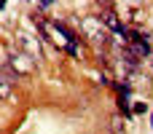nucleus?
Masks as SVG:
<instances>
[{
  "mask_svg": "<svg viewBox=\"0 0 153 134\" xmlns=\"http://www.w3.org/2000/svg\"><path fill=\"white\" fill-rule=\"evenodd\" d=\"M81 30H83L91 40H97V43H105V40H108V27L102 24L100 16H89V19H83V21H81Z\"/></svg>",
  "mask_w": 153,
  "mask_h": 134,
  "instance_id": "nucleus-1",
  "label": "nucleus"
},
{
  "mask_svg": "<svg viewBox=\"0 0 153 134\" xmlns=\"http://www.w3.org/2000/svg\"><path fill=\"white\" fill-rule=\"evenodd\" d=\"M100 19H102V24H105V27H108V30H113V32H116V35H124V38H126V35H129V30H126V27H124V21H121V19H118V13H113V11H105V13H102V16H100Z\"/></svg>",
  "mask_w": 153,
  "mask_h": 134,
  "instance_id": "nucleus-2",
  "label": "nucleus"
},
{
  "mask_svg": "<svg viewBox=\"0 0 153 134\" xmlns=\"http://www.w3.org/2000/svg\"><path fill=\"white\" fill-rule=\"evenodd\" d=\"M11 83H13V78L8 73H0V97H8L11 94Z\"/></svg>",
  "mask_w": 153,
  "mask_h": 134,
  "instance_id": "nucleus-3",
  "label": "nucleus"
},
{
  "mask_svg": "<svg viewBox=\"0 0 153 134\" xmlns=\"http://www.w3.org/2000/svg\"><path fill=\"white\" fill-rule=\"evenodd\" d=\"M145 110H148V105H145V102H137V105H134V113H137V115H143Z\"/></svg>",
  "mask_w": 153,
  "mask_h": 134,
  "instance_id": "nucleus-4",
  "label": "nucleus"
},
{
  "mask_svg": "<svg viewBox=\"0 0 153 134\" xmlns=\"http://www.w3.org/2000/svg\"><path fill=\"white\" fill-rule=\"evenodd\" d=\"M151 129H153V115H151Z\"/></svg>",
  "mask_w": 153,
  "mask_h": 134,
  "instance_id": "nucleus-5",
  "label": "nucleus"
}]
</instances>
